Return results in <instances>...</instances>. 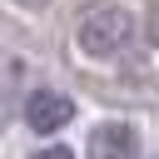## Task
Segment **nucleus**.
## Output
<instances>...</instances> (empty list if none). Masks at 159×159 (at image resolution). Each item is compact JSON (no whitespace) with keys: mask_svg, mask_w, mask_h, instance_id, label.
<instances>
[{"mask_svg":"<svg viewBox=\"0 0 159 159\" xmlns=\"http://www.w3.org/2000/svg\"><path fill=\"white\" fill-rule=\"evenodd\" d=\"M134 40H139V20H134V10H124V5H89V10L75 20V50H80L84 60H94V65L124 60V55L134 50Z\"/></svg>","mask_w":159,"mask_h":159,"instance_id":"nucleus-1","label":"nucleus"},{"mask_svg":"<svg viewBox=\"0 0 159 159\" xmlns=\"http://www.w3.org/2000/svg\"><path fill=\"white\" fill-rule=\"evenodd\" d=\"M70 119H75V99H70L65 89L40 84V89L25 94V124H30L35 134H55V129H65Z\"/></svg>","mask_w":159,"mask_h":159,"instance_id":"nucleus-2","label":"nucleus"},{"mask_svg":"<svg viewBox=\"0 0 159 159\" xmlns=\"http://www.w3.org/2000/svg\"><path fill=\"white\" fill-rule=\"evenodd\" d=\"M84 149L99 154V159H109V154H139V134H134L129 119H99L89 129V144Z\"/></svg>","mask_w":159,"mask_h":159,"instance_id":"nucleus-3","label":"nucleus"},{"mask_svg":"<svg viewBox=\"0 0 159 159\" xmlns=\"http://www.w3.org/2000/svg\"><path fill=\"white\" fill-rule=\"evenodd\" d=\"M149 45H159V0L149 5Z\"/></svg>","mask_w":159,"mask_h":159,"instance_id":"nucleus-4","label":"nucleus"},{"mask_svg":"<svg viewBox=\"0 0 159 159\" xmlns=\"http://www.w3.org/2000/svg\"><path fill=\"white\" fill-rule=\"evenodd\" d=\"M15 5H20V10H45L50 0H15Z\"/></svg>","mask_w":159,"mask_h":159,"instance_id":"nucleus-5","label":"nucleus"}]
</instances>
